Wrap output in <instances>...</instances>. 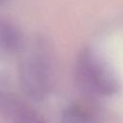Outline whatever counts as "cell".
<instances>
[{
    "instance_id": "obj_3",
    "label": "cell",
    "mask_w": 123,
    "mask_h": 123,
    "mask_svg": "<svg viewBox=\"0 0 123 123\" xmlns=\"http://www.w3.org/2000/svg\"><path fill=\"white\" fill-rule=\"evenodd\" d=\"M0 118L7 123H48L27 101L0 83Z\"/></svg>"
},
{
    "instance_id": "obj_1",
    "label": "cell",
    "mask_w": 123,
    "mask_h": 123,
    "mask_svg": "<svg viewBox=\"0 0 123 123\" xmlns=\"http://www.w3.org/2000/svg\"><path fill=\"white\" fill-rule=\"evenodd\" d=\"M55 57L51 45L36 38L25 51L19 68V82L26 96L42 102L51 94L55 82Z\"/></svg>"
},
{
    "instance_id": "obj_4",
    "label": "cell",
    "mask_w": 123,
    "mask_h": 123,
    "mask_svg": "<svg viewBox=\"0 0 123 123\" xmlns=\"http://www.w3.org/2000/svg\"><path fill=\"white\" fill-rule=\"evenodd\" d=\"M24 49L21 30L12 22L0 18V57L7 58Z\"/></svg>"
},
{
    "instance_id": "obj_2",
    "label": "cell",
    "mask_w": 123,
    "mask_h": 123,
    "mask_svg": "<svg viewBox=\"0 0 123 123\" xmlns=\"http://www.w3.org/2000/svg\"><path fill=\"white\" fill-rule=\"evenodd\" d=\"M74 79L77 86L91 96H111L119 88L118 81L110 66L90 49H85L78 55Z\"/></svg>"
},
{
    "instance_id": "obj_5",
    "label": "cell",
    "mask_w": 123,
    "mask_h": 123,
    "mask_svg": "<svg viewBox=\"0 0 123 123\" xmlns=\"http://www.w3.org/2000/svg\"><path fill=\"white\" fill-rule=\"evenodd\" d=\"M60 123H97L91 110L82 104H72L62 113Z\"/></svg>"
}]
</instances>
